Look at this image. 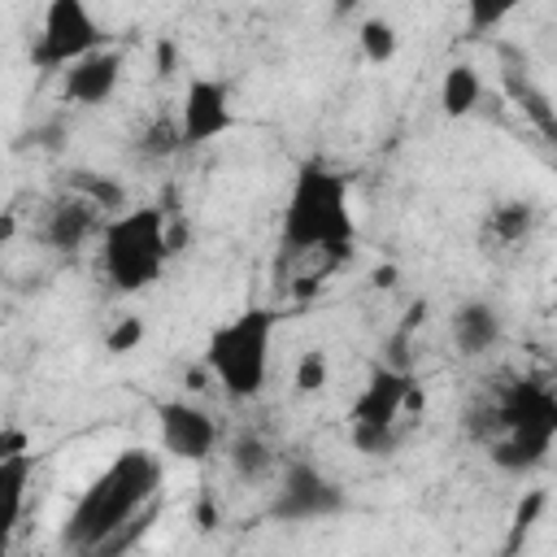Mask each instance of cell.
Instances as JSON below:
<instances>
[{
  "label": "cell",
  "instance_id": "1",
  "mask_svg": "<svg viewBox=\"0 0 557 557\" xmlns=\"http://www.w3.org/2000/svg\"><path fill=\"white\" fill-rule=\"evenodd\" d=\"M357 248V222L348 200V174L331 170L326 161H300L283 218H278V257L283 261H326L331 270L344 265Z\"/></svg>",
  "mask_w": 557,
  "mask_h": 557
},
{
  "label": "cell",
  "instance_id": "2",
  "mask_svg": "<svg viewBox=\"0 0 557 557\" xmlns=\"http://www.w3.org/2000/svg\"><path fill=\"white\" fill-rule=\"evenodd\" d=\"M470 431L487 440L492 461L509 474H527L548 461L557 440V396L544 379H509L500 392L474 409Z\"/></svg>",
  "mask_w": 557,
  "mask_h": 557
},
{
  "label": "cell",
  "instance_id": "3",
  "mask_svg": "<svg viewBox=\"0 0 557 557\" xmlns=\"http://www.w3.org/2000/svg\"><path fill=\"white\" fill-rule=\"evenodd\" d=\"M157 496H161V461L144 448H122L74 500L61 527V544L78 557L91 544H100L109 531L131 522L139 509H148Z\"/></svg>",
  "mask_w": 557,
  "mask_h": 557
},
{
  "label": "cell",
  "instance_id": "4",
  "mask_svg": "<svg viewBox=\"0 0 557 557\" xmlns=\"http://www.w3.org/2000/svg\"><path fill=\"white\" fill-rule=\"evenodd\" d=\"M274 326H278V313L270 305H248L209 331L205 366L231 400H257L265 392Z\"/></svg>",
  "mask_w": 557,
  "mask_h": 557
},
{
  "label": "cell",
  "instance_id": "5",
  "mask_svg": "<svg viewBox=\"0 0 557 557\" xmlns=\"http://www.w3.org/2000/svg\"><path fill=\"white\" fill-rule=\"evenodd\" d=\"M100 270L109 278L113 292L131 296V292H148L165 261H170V244H165V209L157 205H139V209H122L100 226Z\"/></svg>",
  "mask_w": 557,
  "mask_h": 557
},
{
  "label": "cell",
  "instance_id": "6",
  "mask_svg": "<svg viewBox=\"0 0 557 557\" xmlns=\"http://www.w3.org/2000/svg\"><path fill=\"white\" fill-rule=\"evenodd\" d=\"M96 48H109V35L91 17V9L83 0H52L44 9L39 35L30 44V65L44 74H52V70L65 74L74 61H83Z\"/></svg>",
  "mask_w": 557,
  "mask_h": 557
},
{
  "label": "cell",
  "instance_id": "7",
  "mask_svg": "<svg viewBox=\"0 0 557 557\" xmlns=\"http://www.w3.org/2000/svg\"><path fill=\"white\" fill-rule=\"evenodd\" d=\"M344 505H348V496L331 474H322L305 457H292L283 466V474H278V487H274V500H270V518H278V522H318V518L344 513Z\"/></svg>",
  "mask_w": 557,
  "mask_h": 557
},
{
  "label": "cell",
  "instance_id": "8",
  "mask_svg": "<svg viewBox=\"0 0 557 557\" xmlns=\"http://www.w3.org/2000/svg\"><path fill=\"white\" fill-rule=\"evenodd\" d=\"M157 440H161L165 457L196 466L218 448V418L191 400H161L157 405Z\"/></svg>",
  "mask_w": 557,
  "mask_h": 557
},
{
  "label": "cell",
  "instance_id": "9",
  "mask_svg": "<svg viewBox=\"0 0 557 557\" xmlns=\"http://www.w3.org/2000/svg\"><path fill=\"white\" fill-rule=\"evenodd\" d=\"M405 409H422V392L405 370H374L348 409V426H400Z\"/></svg>",
  "mask_w": 557,
  "mask_h": 557
},
{
  "label": "cell",
  "instance_id": "10",
  "mask_svg": "<svg viewBox=\"0 0 557 557\" xmlns=\"http://www.w3.org/2000/svg\"><path fill=\"white\" fill-rule=\"evenodd\" d=\"M231 126H235L231 87L222 78H191L187 91H183V109H178L183 148H200L218 135H226Z\"/></svg>",
  "mask_w": 557,
  "mask_h": 557
},
{
  "label": "cell",
  "instance_id": "11",
  "mask_svg": "<svg viewBox=\"0 0 557 557\" xmlns=\"http://www.w3.org/2000/svg\"><path fill=\"white\" fill-rule=\"evenodd\" d=\"M122 70H126V57H122L117 48H96V52H87L83 61H74V65L61 74V96H65L70 104H83V109L104 104V100L117 91Z\"/></svg>",
  "mask_w": 557,
  "mask_h": 557
},
{
  "label": "cell",
  "instance_id": "12",
  "mask_svg": "<svg viewBox=\"0 0 557 557\" xmlns=\"http://www.w3.org/2000/svg\"><path fill=\"white\" fill-rule=\"evenodd\" d=\"M104 222H109V218H104L91 200H83V196H74V191H61V196L48 205V213H44V244L57 248V252H78L87 239L100 235Z\"/></svg>",
  "mask_w": 557,
  "mask_h": 557
},
{
  "label": "cell",
  "instance_id": "13",
  "mask_svg": "<svg viewBox=\"0 0 557 557\" xmlns=\"http://www.w3.org/2000/svg\"><path fill=\"white\" fill-rule=\"evenodd\" d=\"M448 335H453V348L461 357H483L500 344V313L487 300H466L453 309Z\"/></svg>",
  "mask_w": 557,
  "mask_h": 557
},
{
  "label": "cell",
  "instance_id": "14",
  "mask_svg": "<svg viewBox=\"0 0 557 557\" xmlns=\"http://www.w3.org/2000/svg\"><path fill=\"white\" fill-rule=\"evenodd\" d=\"M30 470H35V457H30V453L0 461V557L9 553V544H13V535H17L22 505H26V487H30Z\"/></svg>",
  "mask_w": 557,
  "mask_h": 557
},
{
  "label": "cell",
  "instance_id": "15",
  "mask_svg": "<svg viewBox=\"0 0 557 557\" xmlns=\"http://www.w3.org/2000/svg\"><path fill=\"white\" fill-rule=\"evenodd\" d=\"M531 226H535V205H527V200L496 205L483 218V248H518V244H527Z\"/></svg>",
  "mask_w": 557,
  "mask_h": 557
},
{
  "label": "cell",
  "instance_id": "16",
  "mask_svg": "<svg viewBox=\"0 0 557 557\" xmlns=\"http://www.w3.org/2000/svg\"><path fill=\"white\" fill-rule=\"evenodd\" d=\"M479 104H483V78H479V70L466 65V61L448 65L444 78H440V109H444V117H466Z\"/></svg>",
  "mask_w": 557,
  "mask_h": 557
},
{
  "label": "cell",
  "instance_id": "17",
  "mask_svg": "<svg viewBox=\"0 0 557 557\" xmlns=\"http://www.w3.org/2000/svg\"><path fill=\"white\" fill-rule=\"evenodd\" d=\"M157 513H161V500H152L148 509H139L131 522H122L117 531H109L100 544H91L87 553H78V557H126L148 531H152V522H157Z\"/></svg>",
  "mask_w": 557,
  "mask_h": 557
},
{
  "label": "cell",
  "instance_id": "18",
  "mask_svg": "<svg viewBox=\"0 0 557 557\" xmlns=\"http://www.w3.org/2000/svg\"><path fill=\"white\" fill-rule=\"evenodd\" d=\"M65 191H74V196L91 200L104 218H113V213H122V209H126V191H122L113 178H100L96 170H70Z\"/></svg>",
  "mask_w": 557,
  "mask_h": 557
},
{
  "label": "cell",
  "instance_id": "19",
  "mask_svg": "<svg viewBox=\"0 0 557 557\" xmlns=\"http://www.w3.org/2000/svg\"><path fill=\"white\" fill-rule=\"evenodd\" d=\"M505 83H509V96L518 100V109L535 122V131L544 135V139H553L557 135V122H553V104H548V91H540L527 74L518 78V74H505Z\"/></svg>",
  "mask_w": 557,
  "mask_h": 557
},
{
  "label": "cell",
  "instance_id": "20",
  "mask_svg": "<svg viewBox=\"0 0 557 557\" xmlns=\"http://www.w3.org/2000/svg\"><path fill=\"white\" fill-rule=\"evenodd\" d=\"M274 448L261 440V435H239L235 440V448H231V470L239 474V479H248V483H257V479H265L270 470H274Z\"/></svg>",
  "mask_w": 557,
  "mask_h": 557
},
{
  "label": "cell",
  "instance_id": "21",
  "mask_svg": "<svg viewBox=\"0 0 557 557\" xmlns=\"http://www.w3.org/2000/svg\"><path fill=\"white\" fill-rule=\"evenodd\" d=\"M357 44H361V57L370 65H387L396 57V48H400V35H396V26L387 17H366L357 26Z\"/></svg>",
  "mask_w": 557,
  "mask_h": 557
},
{
  "label": "cell",
  "instance_id": "22",
  "mask_svg": "<svg viewBox=\"0 0 557 557\" xmlns=\"http://www.w3.org/2000/svg\"><path fill=\"white\" fill-rule=\"evenodd\" d=\"M178 148H183V131H178V117H174V113H157V117L139 131V157H148V161L174 157Z\"/></svg>",
  "mask_w": 557,
  "mask_h": 557
},
{
  "label": "cell",
  "instance_id": "23",
  "mask_svg": "<svg viewBox=\"0 0 557 557\" xmlns=\"http://www.w3.org/2000/svg\"><path fill=\"white\" fill-rule=\"evenodd\" d=\"M348 440L366 457H392L400 448V426H348Z\"/></svg>",
  "mask_w": 557,
  "mask_h": 557
},
{
  "label": "cell",
  "instance_id": "24",
  "mask_svg": "<svg viewBox=\"0 0 557 557\" xmlns=\"http://www.w3.org/2000/svg\"><path fill=\"white\" fill-rule=\"evenodd\" d=\"M326 379H331L326 348H305V352H300V361H296V374H292L296 392H322V387H326Z\"/></svg>",
  "mask_w": 557,
  "mask_h": 557
},
{
  "label": "cell",
  "instance_id": "25",
  "mask_svg": "<svg viewBox=\"0 0 557 557\" xmlns=\"http://www.w3.org/2000/svg\"><path fill=\"white\" fill-rule=\"evenodd\" d=\"M139 339H144V318H139V313H126V318H117V322L104 331V348H109L113 357L139 348Z\"/></svg>",
  "mask_w": 557,
  "mask_h": 557
},
{
  "label": "cell",
  "instance_id": "26",
  "mask_svg": "<svg viewBox=\"0 0 557 557\" xmlns=\"http://www.w3.org/2000/svg\"><path fill=\"white\" fill-rule=\"evenodd\" d=\"M500 17H509V4H483V0H474V4H470V35H483V30L496 26Z\"/></svg>",
  "mask_w": 557,
  "mask_h": 557
},
{
  "label": "cell",
  "instance_id": "27",
  "mask_svg": "<svg viewBox=\"0 0 557 557\" xmlns=\"http://www.w3.org/2000/svg\"><path fill=\"white\" fill-rule=\"evenodd\" d=\"M22 453H30L26 431H22V426H0V461H4V457H22Z\"/></svg>",
  "mask_w": 557,
  "mask_h": 557
},
{
  "label": "cell",
  "instance_id": "28",
  "mask_svg": "<svg viewBox=\"0 0 557 557\" xmlns=\"http://www.w3.org/2000/svg\"><path fill=\"white\" fill-rule=\"evenodd\" d=\"M178 61V48H174V39H161L157 44V74H170V65Z\"/></svg>",
  "mask_w": 557,
  "mask_h": 557
}]
</instances>
